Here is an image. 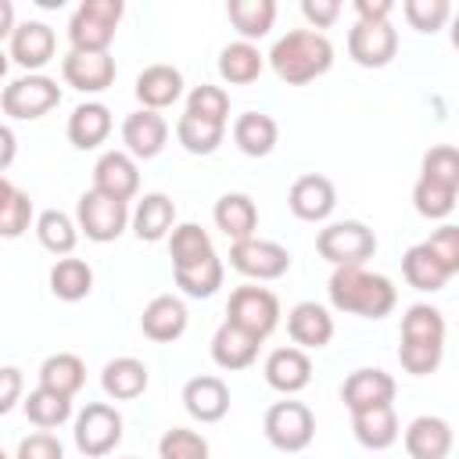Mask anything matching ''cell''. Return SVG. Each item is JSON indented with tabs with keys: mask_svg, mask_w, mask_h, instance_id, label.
I'll return each instance as SVG.
<instances>
[{
	"mask_svg": "<svg viewBox=\"0 0 459 459\" xmlns=\"http://www.w3.org/2000/svg\"><path fill=\"white\" fill-rule=\"evenodd\" d=\"M276 136H280V129H276V118H273V115L244 111V115H237V122H233V143H237V151L247 154V158H265V154H273Z\"/></svg>",
	"mask_w": 459,
	"mask_h": 459,
	"instance_id": "obj_30",
	"label": "cell"
},
{
	"mask_svg": "<svg viewBox=\"0 0 459 459\" xmlns=\"http://www.w3.org/2000/svg\"><path fill=\"white\" fill-rule=\"evenodd\" d=\"M265 57L287 86H305V82L319 79L323 72H330L333 43L316 29H290L287 36H280L273 43V50Z\"/></svg>",
	"mask_w": 459,
	"mask_h": 459,
	"instance_id": "obj_2",
	"label": "cell"
},
{
	"mask_svg": "<svg viewBox=\"0 0 459 459\" xmlns=\"http://www.w3.org/2000/svg\"><path fill=\"white\" fill-rule=\"evenodd\" d=\"M405 452L409 459H448L452 452V427L441 416H416L405 427Z\"/></svg>",
	"mask_w": 459,
	"mask_h": 459,
	"instance_id": "obj_25",
	"label": "cell"
},
{
	"mask_svg": "<svg viewBox=\"0 0 459 459\" xmlns=\"http://www.w3.org/2000/svg\"><path fill=\"white\" fill-rule=\"evenodd\" d=\"M140 330L147 341L154 344H172L186 333V305L172 294H158L143 305V316H140Z\"/></svg>",
	"mask_w": 459,
	"mask_h": 459,
	"instance_id": "obj_18",
	"label": "cell"
},
{
	"mask_svg": "<svg viewBox=\"0 0 459 459\" xmlns=\"http://www.w3.org/2000/svg\"><path fill=\"white\" fill-rule=\"evenodd\" d=\"M208 255H215V247H212V237H208L204 226H197V222H179V226L172 230V237H169L172 269L194 265V262H201V258H208Z\"/></svg>",
	"mask_w": 459,
	"mask_h": 459,
	"instance_id": "obj_36",
	"label": "cell"
},
{
	"mask_svg": "<svg viewBox=\"0 0 459 459\" xmlns=\"http://www.w3.org/2000/svg\"><path fill=\"white\" fill-rule=\"evenodd\" d=\"M25 416H29V423L39 427V430L61 427V423L72 416V398L50 391V387H36V391L25 394Z\"/></svg>",
	"mask_w": 459,
	"mask_h": 459,
	"instance_id": "obj_40",
	"label": "cell"
},
{
	"mask_svg": "<svg viewBox=\"0 0 459 459\" xmlns=\"http://www.w3.org/2000/svg\"><path fill=\"white\" fill-rule=\"evenodd\" d=\"M391 11H394V4L391 0H355V14H359V22H391Z\"/></svg>",
	"mask_w": 459,
	"mask_h": 459,
	"instance_id": "obj_53",
	"label": "cell"
},
{
	"mask_svg": "<svg viewBox=\"0 0 459 459\" xmlns=\"http://www.w3.org/2000/svg\"><path fill=\"white\" fill-rule=\"evenodd\" d=\"M93 290V269L82 258H57L50 265V294L61 301H82Z\"/></svg>",
	"mask_w": 459,
	"mask_h": 459,
	"instance_id": "obj_35",
	"label": "cell"
},
{
	"mask_svg": "<svg viewBox=\"0 0 459 459\" xmlns=\"http://www.w3.org/2000/svg\"><path fill=\"white\" fill-rule=\"evenodd\" d=\"M402 14L416 32H437L452 18V4L448 0H405Z\"/></svg>",
	"mask_w": 459,
	"mask_h": 459,
	"instance_id": "obj_47",
	"label": "cell"
},
{
	"mask_svg": "<svg viewBox=\"0 0 459 459\" xmlns=\"http://www.w3.org/2000/svg\"><path fill=\"white\" fill-rule=\"evenodd\" d=\"M351 434L362 448L369 452H384L398 441V416L394 405H377V409H362L351 412Z\"/></svg>",
	"mask_w": 459,
	"mask_h": 459,
	"instance_id": "obj_27",
	"label": "cell"
},
{
	"mask_svg": "<svg viewBox=\"0 0 459 459\" xmlns=\"http://www.w3.org/2000/svg\"><path fill=\"white\" fill-rule=\"evenodd\" d=\"M262 430H265V437H269L273 448H280V452H301L316 437V416H312V409L305 402L283 398V402H276V405L265 409Z\"/></svg>",
	"mask_w": 459,
	"mask_h": 459,
	"instance_id": "obj_6",
	"label": "cell"
},
{
	"mask_svg": "<svg viewBox=\"0 0 459 459\" xmlns=\"http://www.w3.org/2000/svg\"><path fill=\"white\" fill-rule=\"evenodd\" d=\"M287 208L301 219V222H323L330 219V212L337 208V190L326 176L319 172H305L290 183L287 190Z\"/></svg>",
	"mask_w": 459,
	"mask_h": 459,
	"instance_id": "obj_12",
	"label": "cell"
},
{
	"mask_svg": "<svg viewBox=\"0 0 459 459\" xmlns=\"http://www.w3.org/2000/svg\"><path fill=\"white\" fill-rule=\"evenodd\" d=\"M100 387L115 402H133L147 391V366L133 355H118L100 369Z\"/></svg>",
	"mask_w": 459,
	"mask_h": 459,
	"instance_id": "obj_28",
	"label": "cell"
},
{
	"mask_svg": "<svg viewBox=\"0 0 459 459\" xmlns=\"http://www.w3.org/2000/svg\"><path fill=\"white\" fill-rule=\"evenodd\" d=\"M348 54L362 68H384L398 54V32L391 22H355L348 29Z\"/></svg>",
	"mask_w": 459,
	"mask_h": 459,
	"instance_id": "obj_11",
	"label": "cell"
},
{
	"mask_svg": "<svg viewBox=\"0 0 459 459\" xmlns=\"http://www.w3.org/2000/svg\"><path fill=\"white\" fill-rule=\"evenodd\" d=\"M54 47H57V39L47 22H18V29L7 39V57L14 65L36 72L54 57Z\"/></svg>",
	"mask_w": 459,
	"mask_h": 459,
	"instance_id": "obj_17",
	"label": "cell"
},
{
	"mask_svg": "<svg viewBox=\"0 0 459 459\" xmlns=\"http://www.w3.org/2000/svg\"><path fill=\"white\" fill-rule=\"evenodd\" d=\"M61 104V86L57 79L50 75H39V72H25L18 79H11L0 93V108L7 118H18V122H32V118H43L50 108Z\"/></svg>",
	"mask_w": 459,
	"mask_h": 459,
	"instance_id": "obj_4",
	"label": "cell"
},
{
	"mask_svg": "<svg viewBox=\"0 0 459 459\" xmlns=\"http://www.w3.org/2000/svg\"><path fill=\"white\" fill-rule=\"evenodd\" d=\"M394 377L377 369V366H362L355 373H348V380L341 384V402L348 405V412H362V409H377V405H391L394 402Z\"/></svg>",
	"mask_w": 459,
	"mask_h": 459,
	"instance_id": "obj_13",
	"label": "cell"
},
{
	"mask_svg": "<svg viewBox=\"0 0 459 459\" xmlns=\"http://www.w3.org/2000/svg\"><path fill=\"white\" fill-rule=\"evenodd\" d=\"M423 244L434 251V258L445 265V273H448V276H455V273H459V226L445 222V226H437Z\"/></svg>",
	"mask_w": 459,
	"mask_h": 459,
	"instance_id": "obj_49",
	"label": "cell"
},
{
	"mask_svg": "<svg viewBox=\"0 0 459 459\" xmlns=\"http://www.w3.org/2000/svg\"><path fill=\"white\" fill-rule=\"evenodd\" d=\"M316 251L333 269H341V265H362L377 251V233L366 222H355V219L330 222V226H323L316 233Z\"/></svg>",
	"mask_w": 459,
	"mask_h": 459,
	"instance_id": "obj_5",
	"label": "cell"
},
{
	"mask_svg": "<svg viewBox=\"0 0 459 459\" xmlns=\"http://www.w3.org/2000/svg\"><path fill=\"white\" fill-rule=\"evenodd\" d=\"M287 333L294 341V348L301 351H319L330 344L333 337V316L316 305V301H298L290 312H287Z\"/></svg>",
	"mask_w": 459,
	"mask_h": 459,
	"instance_id": "obj_19",
	"label": "cell"
},
{
	"mask_svg": "<svg viewBox=\"0 0 459 459\" xmlns=\"http://www.w3.org/2000/svg\"><path fill=\"white\" fill-rule=\"evenodd\" d=\"M126 459H136V455H126Z\"/></svg>",
	"mask_w": 459,
	"mask_h": 459,
	"instance_id": "obj_57",
	"label": "cell"
},
{
	"mask_svg": "<svg viewBox=\"0 0 459 459\" xmlns=\"http://www.w3.org/2000/svg\"><path fill=\"white\" fill-rule=\"evenodd\" d=\"M455 190H448V186H441V183H434V179H416V186H412V204H416V212L423 215V219H448L452 212H455Z\"/></svg>",
	"mask_w": 459,
	"mask_h": 459,
	"instance_id": "obj_45",
	"label": "cell"
},
{
	"mask_svg": "<svg viewBox=\"0 0 459 459\" xmlns=\"http://www.w3.org/2000/svg\"><path fill=\"white\" fill-rule=\"evenodd\" d=\"M0 143H4L0 169H11V158H14V129H11V126H4V129H0Z\"/></svg>",
	"mask_w": 459,
	"mask_h": 459,
	"instance_id": "obj_54",
	"label": "cell"
},
{
	"mask_svg": "<svg viewBox=\"0 0 459 459\" xmlns=\"http://www.w3.org/2000/svg\"><path fill=\"white\" fill-rule=\"evenodd\" d=\"M36 237L50 255H72V247L79 240V222L72 215H65L61 208H47L36 219Z\"/></svg>",
	"mask_w": 459,
	"mask_h": 459,
	"instance_id": "obj_38",
	"label": "cell"
},
{
	"mask_svg": "<svg viewBox=\"0 0 459 459\" xmlns=\"http://www.w3.org/2000/svg\"><path fill=\"white\" fill-rule=\"evenodd\" d=\"M29 222H32V197L4 176L0 179V233L7 240H14L29 230Z\"/></svg>",
	"mask_w": 459,
	"mask_h": 459,
	"instance_id": "obj_39",
	"label": "cell"
},
{
	"mask_svg": "<svg viewBox=\"0 0 459 459\" xmlns=\"http://www.w3.org/2000/svg\"><path fill=\"white\" fill-rule=\"evenodd\" d=\"M402 341L445 344V316L434 305H409L402 316Z\"/></svg>",
	"mask_w": 459,
	"mask_h": 459,
	"instance_id": "obj_42",
	"label": "cell"
},
{
	"mask_svg": "<svg viewBox=\"0 0 459 459\" xmlns=\"http://www.w3.org/2000/svg\"><path fill=\"white\" fill-rule=\"evenodd\" d=\"M111 136V111L100 100H86L68 115V140L79 151H93Z\"/></svg>",
	"mask_w": 459,
	"mask_h": 459,
	"instance_id": "obj_29",
	"label": "cell"
},
{
	"mask_svg": "<svg viewBox=\"0 0 459 459\" xmlns=\"http://www.w3.org/2000/svg\"><path fill=\"white\" fill-rule=\"evenodd\" d=\"M222 258L219 255H208L194 265H183V269H172L176 276V287L186 294V298H212L219 287H222Z\"/></svg>",
	"mask_w": 459,
	"mask_h": 459,
	"instance_id": "obj_37",
	"label": "cell"
},
{
	"mask_svg": "<svg viewBox=\"0 0 459 459\" xmlns=\"http://www.w3.org/2000/svg\"><path fill=\"white\" fill-rule=\"evenodd\" d=\"M262 373H265V384L273 391H280V394L290 398V394H298V391L308 387V380H312V359L301 348H276V351H269Z\"/></svg>",
	"mask_w": 459,
	"mask_h": 459,
	"instance_id": "obj_21",
	"label": "cell"
},
{
	"mask_svg": "<svg viewBox=\"0 0 459 459\" xmlns=\"http://www.w3.org/2000/svg\"><path fill=\"white\" fill-rule=\"evenodd\" d=\"M14 459H65V445L50 430H36V434H25L18 441Z\"/></svg>",
	"mask_w": 459,
	"mask_h": 459,
	"instance_id": "obj_50",
	"label": "cell"
},
{
	"mask_svg": "<svg viewBox=\"0 0 459 459\" xmlns=\"http://www.w3.org/2000/svg\"><path fill=\"white\" fill-rule=\"evenodd\" d=\"M158 459H208V441L197 430L172 427L158 441Z\"/></svg>",
	"mask_w": 459,
	"mask_h": 459,
	"instance_id": "obj_46",
	"label": "cell"
},
{
	"mask_svg": "<svg viewBox=\"0 0 459 459\" xmlns=\"http://www.w3.org/2000/svg\"><path fill=\"white\" fill-rule=\"evenodd\" d=\"M212 219H215V226L222 230V237H226L230 244L251 240L255 230H258V208H255V201H251L247 194H240V190L222 194V197L215 201Z\"/></svg>",
	"mask_w": 459,
	"mask_h": 459,
	"instance_id": "obj_24",
	"label": "cell"
},
{
	"mask_svg": "<svg viewBox=\"0 0 459 459\" xmlns=\"http://www.w3.org/2000/svg\"><path fill=\"white\" fill-rule=\"evenodd\" d=\"M75 448L90 459L97 455H108L118 441H122V412L108 402H90L79 416H75Z\"/></svg>",
	"mask_w": 459,
	"mask_h": 459,
	"instance_id": "obj_9",
	"label": "cell"
},
{
	"mask_svg": "<svg viewBox=\"0 0 459 459\" xmlns=\"http://www.w3.org/2000/svg\"><path fill=\"white\" fill-rule=\"evenodd\" d=\"M301 14L312 29H330L341 18V0H301Z\"/></svg>",
	"mask_w": 459,
	"mask_h": 459,
	"instance_id": "obj_51",
	"label": "cell"
},
{
	"mask_svg": "<svg viewBox=\"0 0 459 459\" xmlns=\"http://www.w3.org/2000/svg\"><path fill=\"white\" fill-rule=\"evenodd\" d=\"M186 115L226 126V118H230V93H226L222 86L201 82V86H194L190 97H186Z\"/></svg>",
	"mask_w": 459,
	"mask_h": 459,
	"instance_id": "obj_44",
	"label": "cell"
},
{
	"mask_svg": "<svg viewBox=\"0 0 459 459\" xmlns=\"http://www.w3.org/2000/svg\"><path fill=\"white\" fill-rule=\"evenodd\" d=\"M265 68V54L247 43V39H237V43H226L219 50V75L230 82V86H247L262 75Z\"/></svg>",
	"mask_w": 459,
	"mask_h": 459,
	"instance_id": "obj_31",
	"label": "cell"
},
{
	"mask_svg": "<svg viewBox=\"0 0 459 459\" xmlns=\"http://www.w3.org/2000/svg\"><path fill=\"white\" fill-rule=\"evenodd\" d=\"M93 190L115 197V201H133L140 190V169L129 151H104L93 165Z\"/></svg>",
	"mask_w": 459,
	"mask_h": 459,
	"instance_id": "obj_14",
	"label": "cell"
},
{
	"mask_svg": "<svg viewBox=\"0 0 459 459\" xmlns=\"http://www.w3.org/2000/svg\"><path fill=\"white\" fill-rule=\"evenodd\" d=\"M183 409L197 423H219L230 412V387L219 377H212V373L190 377L183 384Z\"/></svg>",
	"mask_w": 459,
	"mask_h": 459,
	"instance_id": "obj_20",
	"label": "cell"
},
{
	"mask_svg": "<svg viewBox=\"0 0 459 459\" xmlns=\"http://www.w3.org/2000/svg\"><path fill=\"white\" fill-rule=\"evenodd\" d=\"M448 36H452V47L459 50V11L452 14V29H448Z\"/></svg>",
	"mask_w": 459,
	"mask_h": 459,
	"instance_id": "obj_56",
	"label": "cell"
},
{
	"mask_svg": "<svg viewBox=\"0 0 459 459\" xmlns=\"http://www.w3.org/2000/svg\"><path fill=\"white\" fill-rule=\"evenodd\" d=\"M441 355H445V344H423V341H402L398 344V362L412 377L434 373L441 366Z\"/></svg>",
	"mask_w": 459,
	"mask_h": 459,
	"instance_id": "obj_48",
	"label": "cell"
},
{
	"mask_svg": "<svg viewBox=\"0 0 459 459\" xmlns=\"http://www.w3.org/2000/svg\"><path fill=\"white\" fill-rule=\"evenodd\" d=\"M0 380H4V387H0V412H11L18 394H22V369L18 366H4Z\"/></svg>",
	"mask_w": 459,
	"mask_h": 459,
	"instance_id": "obj_52",
	"label": "cell"
},
{
	"mask_svg": "<svg viewBox=\"0 0 459 459\" xmlns=\"http://www.w3.org/2000/svg\"><path fill=\"white\" fill-rule=\"evenodd\" d=\"M402 276H405L409 287H416V290H423V294H434V290H441V287L448 283L445 265L434 258V251H430L423 240L412 244V247L402 255Z\"/></svg>",
	"mask_w": 459,
	"mask_h": 459,
	"instance_id": "obj_32",
	"label": "cell"
},
{
	"mask_svg": "<svg viewBox=\"0 0 459 459\" xmlns=\"http://www.w3.org/2000/svg\"><path fill=\"white\" fill-rule=\"evenodd\" d=\"M230 265L247 276V280H280L287 269H290V251L276 240H262V237H251V240H240V244H230Z\"/></svg>",
	"mask_w": 459,
	"mask_h": 459,
	"instance_id": "obj_10",
	"label": "cell"
},
{
	"mask_svg": "<svg viewBox=\"0 0 459 459\" xmlns=\"http://www.w3.org/2000/svg\"><path fill=\"white\" fill-rule=\"evenodd\" d=\"M75 222H79V233H86V240L93 244H108V240H118L122 230L133 222L126 201H115L100 190H86L75 204Z\"/></svg>",
	"mask_w": 459,
	"mask_h": 459,
	"instance_id": "obj_7",
	"label": "cell"
},
{
	"mask_svg": "<svg viewBox=\"0 0 459 459\" xmlns=\"http://www.w3.org/2000/svg\"><path fill=\"white\" fill-rule=\"evenodd\" d=\"M226 319L237 323L240 330L255 333L258 341H265L276 323H280V298L269 290V287H255V283H244L230 294V305H226Z\"/></svg>",
	"mask_w": 459,
	"mask_h": 459,
	"instance_id": "obj_8",
	"label": "cell"
},
{
	"mask_svg": "<svg viewBox=\"0 0 459 459\" xmlns=\"http://www.w3.org/2000/svg\"><path fill=\"white\" fill-rule=\"evenodd\" d=\"M0 14H4V36L11 39V32L18 29V25H14V7H11V0H4V4H0Z\"/></svg>",
	"mask_w": 459,
	"mask_h": 459,
	"instance_id": "obj_55",
	"label": "cell"
},
{
	"mask_svg": "<svg viewBox=\"0 0 459 459\" xmlns=\"http://www.w3.org/2000/svg\"><path fill=\"white\" fill-rule=\"evenodd\" d=\"M222 136H226V126L194 118V115H186V111H183L179 122H176V140H179L190 154H212V151H219Z\"/></svg>",
	"mask_w": 459,
	"mask_h": 459,
	"instance_id": "obj_41",
	"label": "cell"
},
{
	"mask_svg": "<svg viewBox=\"0 0 459 459\" xmlns=\"http://www.w3.org/2000/svg\"><path fill=\"white\" fill-rule=\"evenodd\" d=\"M129 226L147 244L172 237V230H176V204H172V197L169 194H143L136 201V208H133V222Z\"/></svg>",
	"mask_w": 459,
	"mask_h": 459,
	"instance_id": "obj_26",
	"label": "cell"
},
{
	"mask_svg": "<svg viewBox=\"0 0 459 459\" xmlns=\"http://www.w3.org/2000/svg\"><path fill=\"white\" fill-rule=\"evenodd\" d=\"M226 14L233 22V29L240 32V39H262L269 36L273 22H276V4L273 0H230Z\"/></svg>",
	"mask_w": 459,
	"mask_h": 459,
	"instance_id": "obj_34",
	"label": "cell"
},
{
	"mask_svg": "<svg viewBox=\"0 0 459 459\" xmlns=\"http://www.w3.org/2000/svg\"><path fill=\"white\" fill-rule=\"evenodd\" d=\"M420 176L423 179H434L448 190L459 194V147L452 143H434L427 154H423V165H420Z\"/></svg>",
	"mask_w": 459,
	"mask_h": 459,
	"instance_id": "obj_43",
	"label": "cell"
},
{
	"mask_svg": "<svg viewBox=\"0 0 459 459\" xmlns=\"http://www.w3.org/2000/svg\"><path fill=\"white\" fill-rule=\"evenodd\" d=\"M86 384V366L79 355L72 351H57V355H47L43 366H39V387H50L57 394H68L75 398Z\"/></svg>",
	"mask_w": 459,
	"mask_h": 459,
	"instance_id": "obj_33",
	"label": "cell"
},
{
	"mask_svg": "<svg viewBox=\"0 0 459 459\" xmlns=\"http://www.w3.org/2000/svg\"><path fill=\"white\" fill-rule=\"evenodd\" d=\"M165 140H169V122L161 118V111H151V108H136L126 115L122 122V143L133 158H158L165 151Z\"/></svg>",
	"mask_w": 459,
	"mask_h": 459,
	"instance_id": "obj_15",
	"label": "cell"
},
{
	"mask_svg": "<svg viewBox=\"0 0 459 459\" xmlns=\"http://www.w3.org/2000/svg\"><path fill=\"white\" fill-rule=\"evenodd\" d=\"M326 294H330V305L337 312H351V316H362V319H384L398 301L394 283L380 273H369L366 265L333 269L330 283H326Z\"/></svg>",
	"mask_w": 459,
	"mask_h": 459,
	"instance_id": "obj_1",
	"label": "cell"
},
{
	"mask_svg": "<svg viewBox=\"0 0 459 459\" xmlns=\"http://www.w3.org/2000/svg\"><path fill=\"white\" fill-rule=\"evenodd\" d=\"M61 75L79 93H100L115 82V57L111 54H82L68 50L61 57Z\"/></svg>",
	"mask_w": 459,
	"mask_h": 459,
	"instance_id": "obj_16",
	"label": "cell"
},
{
	"mask_svg": "<svg viewBox=\"0 0 459 459\" xmlns=\"http://www.w3.org/2000/svg\"><path fill=\"white\" fill-rule=\"evenodd\" d=\"M122 0H82L68 22V43L82 54H108L122 22Z\"/></svg>",
	"mask_w": 459,
	"mask_h": 459,
	"instance_id": "obj_3",
	"label": "cell"
},
{
	"mask_svg": "<svg viewBox=\"0 0 459 459\" xmlns=\"http://www.w3.org/2000/svg\"><path fill=\"white\" fill-rule=\"evenodd\" d=\"M136 100L140 108H151V111H161L169 104H176L183 97V72L172 68V65H147L140 75H136Z\"/></svg>",
	"mask_w": 459,
	"mask_h": 459,
	"instance_id": "obj_23",
	"label": "cell"
},
{
	"mask_svg": "<svg viewBox=\"0 0 459 459\" xmlns=\"http://www.w3.org/2000/svg\"><path fill=\"white\" fill-rule=\"evenodd\" d=\"M258 337L255 333H247V330H240L237 323H230V319H222L219 323V330L212 333V362L219 366V369H247L255 359H258Z\"/></svg>",
	"mask_w": 459,
	"mask_h": 459,
	"instance_id": "obj_22",
	"label": "cell"
}]
</instances>
